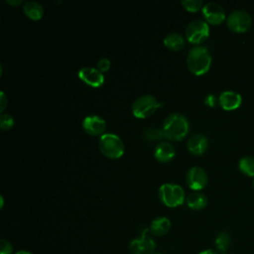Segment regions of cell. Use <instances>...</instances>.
Instances as JSON below:
<instances>
[{"label":"cell","mask_w":254,"mask_h":254,"mask_svg":"<svg viewBox=\"0 0 254 254\" xmlns=\"http://www.w3.org/2000/svg\"><path fill=\"white\" fill-rule=\"evenodd\" d=\"M160 106L161 103L155 96L151 94H145L138 97L133 102L132 113L137 118H146L152 115Z\"/></svg>","instance_id":"5b68a950"},{"label":"cell","mask_w":254,"mask_h":254,"mask_svg":"<svg viewBox=\"0 0 254 254\" xmlns=\"http://www.w3.org/2000/svg\"><path fill=\"white\" fill-rule=\"evenodd\" d=\"M171 228V221L165 216H160L152 220L149 231L155 236H163L169 232Z\"/></svg>","instance_id":"2e32d148"},{"label":"cell","mask_w":254,"mask_h":254,"mask_svg":"<svg viewBox=\"0 0 254 254\" xmlns=\"http://www.w3.org/2000/svg\"><path fill=\"white\" fill-rule=\"evenodd\" d=\"M198 254H217L215 251L211 250V249H206V250H203L201 252H199Z\"/></svg>","instance_id":"f1b7e54d"},{"label":"cell","mask_w":254,"mask_h":254,"mask_svg":"<svg viewBox=\"0 0 254 254\" xmlns=\"http://www.w3.org/2000/svg\"><path fill=\"white\" fill-rule=\"evenodd\" d=\"M207 174L198 166L191 167L186 176V182L190 189L193 190H200L207 185Z\"/></svg>","instance_id":"9c48e42d"},{"label":"cell","mask_w":254,"mask_h":254,"mask_svg":"<svg viewBox=\"0 0 254 254\" xmlns=\"http://www.w3.org/2000/svg\"><path fill=\"white\" fill-rule=\"evenodd\" d=\"M211 64V56L208 50L202 46L191 48L187 57V65L190 72L201 75L208 71Z\"/></svg>","instance_id":"6da1fadb"},{"label":"cell","mask_w":254,"mask_h":254,"mask_svg":"<svg viewBox=\"0 0 254 254\" xmlns=\"http://www.w3.org/2000/svg\"><path fill=\"white\" fill-rule=\"evenodd\" d=\"M25 15L32 20H40L44 15L42 5L36 1H27L23 6Z\"/></svg>","instance_id":"ac0fdd59"},{"label":"cell","mask_w":254,"mask_h":254,"mask_svg":"<svg viewBox=\"0 0 254 254\" xmlns=\"http://www.w3.org/2000/svg\"><path fill=\"white\" fill-rule=\"evenodd\" d=\"M7 103H8V98L5 95L4 91H1L0 92V109H1V111H3L5 109Z\"/></svg>","instance_id":"83f0119b"},{"label":"cell","mask_w":254,"mask_h":254,"mask_svg":"<svg viewBox=\"0 0 254 254\" xmlns=\"http://www.w3.org/2000/svg\"><path fill=\"white\" fill-rule=\"evenodd\" d=\"M158 193L160 200L169 207H177L185 201V191L177 184H163Z\"/></svg>","instance_id":"277c9868"},{"label":"cell","mask_w":254,"mask_h":254,"mask_svg":"<svg viewBox=\"0 0 254 254\" xmlns=\"http://www.w3.org/2000/svg\"><path fill=\"white\" fill-rule=\"evenodd\" d=\"M189 128L190 124L186 116L181 113H171L166 117L162 129L165 137L170 140L180 141L186 137Z\"/></svg>","instance_id":"7a4b0ae2"},{"label":"cell","mask_w":254,"mask_h":254,"mask_svg":"<svg viewBox=\"0 0 254 254\" xmlns=\"http://www.w3.org/2000/svg\"><path fill=\"white\" fill-rule=\"evenodd\" d=\"M252 24V18L244 10H234L226 18V25L229 30L235 33L246 32Z\"/></svg>","instance_id":"52a82bcc"},{"label":"cell","mask_w":254,"mask_h":254,"mask_svg":"<svg viewBox=\"0 0 254 254\" xmlns=\"http://www.w3.org/2000/svg\"><path fill=\"white\" fill-rule=\"evenodd\" d=\"M105 127L106 123L104 119L98 115H88L82 121L83 130L91 136L102 134Z\"/></svg>","instance_id":"7c38bea8"},{"label":"cell","mask_w":254,"mask_h":254,"mask_svg":"<svg viewBox=\"0 0 254 254\" xmlns=\"http://www.w3.org/2000/svg\"><path fill=\"white\" fill-rule=\"evenodd\" d=\"M208 146V140L207 138L202 135V134H193L191 135L188 142H187V147L188 150L193 154V155H202Z\"/></svg>","instance_id":"5bb4252c"},{"label":"cell","mask_w":254,"mask_h":254,"mask_svg":"<svg viewBox=\"0 0 254 254\" xmlns=\"http://www.w3.org/2000/svg\"><path fill=\"white\" fill-rule=\"evenodd\" d=\"M144 136L148 140H159V139L165 137L163 129H158V128H149L144 133Z\"/></svg>","instance_id":"603a6c76"},{"label":"cell","mask_w":254,"mask_h":254,"mask_svg":"<svg viewBox=\"0 0 254 254\" xmlns=\"http://www.w3.org/2000/svg\"><path fill=\"white\" fill-rule=\"evenodd\" d=\"M242 102L241 95L233 90H225L220 93L218 103L224 110H234L240 106Z\"/></svg>","instance_id":"4fadbf2b"},{"label":"cell","mask_w":254,"mask_h":254,"mask_svg":"<svg viewBox=\"0 0 254 254\" xmlns=\"http://www.w3.org/2000/svg\"><path fill=\"white\" fill-rule=\"evenodd\" d=\"M218 101V98H216L213 94H208L204 98V103L210 107H214Z\"/></svg>","instance_id":"4316f807"},{"label":"cell","mask_w":254,"mask_h":254,"mask_svg":"<svg viewBox=\"0 0 254 254\" xmlns=\"http://www.w3.org/2000/svg\"><path fill=\"white\" fill-rule=\"evenodd\" d=\"M185 34L190 43L200 44L208 38L209 27L206 22L196 19L188 24Z\"/></svg>","instance_id":"8992f818"},{"label":"cell","mask_w":254,"mask_h":254,"mask_svg":"<svg viewBox=\"0 0 254 254\" xmlns=\"http://www.w3.org/2000/svg\"><path fill=\"white\" fill-rule=\"evenodd\" d=\"M110 68V61L108 59L102 58L97 62V69H99L101 72L107 71Z\"/></svg>","instance_id":"484cf974"},{"label":"cell","mask_w":254,"mask_h":254,"mask_svg":"<svg viewBox=\"0 0 254 254\" xmlns=\"http://www.w3.org/2000/svg\"><path fill=\"white\" fill-rule=\"evenodd\" d=\"M98 146L100 152L109 159H118L124 154V144L116 134H102L99 138Z\"/></svg>","instance_id":"3957f363"},{"label":"cell","mask_w":254,"mask_h":254,"mask_svg":"<svg viewBox=\"0 0 254 254\" xmlns=\"http://www.w3.org/2000/svg\"><path fill=\"white\" fill-rule=\"evenodd\" d=\"M181 3L185 9L190 12H196L203 7L202 0H183Z\"/></svg>","instance_id":"7402d4cb"},{"label":"cell","mask_w":254,"mask_h":254,"mask_svg":"<svg viewBox=\"0 0 254 254\" xmlns=\"http://www.w3.org/2000/svg\"><path fill=\"white\" fill-rule=\"evenodd\" d=\"M202 14L207 23L219 25L225 20V12L221 5L216 2H208L202 7Z\"/></svg>","instance_id":"30bf717a"},{"label":"cell","mask_w":254,"mask_h":254,"mask_svg":"<svg viewBox=\"0 0 254 254\" xmlns=\"http://www.w3.org/2000/svg\"><path fill=\"white\" fill-rule=\"evenodd\" d=\"M239 170L248 177H254V158L251 156H244L238 162Z\"/></svg>","instance_id":"44dd1931"},{"label":"cell","mask_w":254,"mask_h":254,"mask_svg":"<svg viewBox=\"0 0 254 254\" xmlns=\"http://www.w3.org/2000/svg\"><path fill=\"white\" fill-rule=\"evenodd\" d=\"M0 125H1V129H3V130L10 129L14 125L13 117L8 113L1 114V116H0Z\"/></svg>","instance_id":"cb8c5ba5"},{"label":"cell","mask_w":254,"mask_h":254,"mask_svg":"<svg viewBox=\"0 0 254 254\" xmlns=\"http://www.w3.org/2000/svg\"><path fill=\"white\" fill-rule=\"evenodd\" d=\"M187 204L193 210H200L206 206L207 198L203 193L199 191H193L187 196Z\"/></svg>","instance_id":"e0dca14e"},{"label":"cell","mask_w":254,"mask_h":254,"mask_svg":"<svg viewBox=\"0 0 254 254\" xmlns=\"http://www.w3.org/2000/svg\"><path fill=\"white\" fill-rule=\"evenodd\" d=\"M176 155V149L173 144L168 142H161L159 143L154 151L155 158L160 162H169L171 161Z\"/></svg>","instance_id":"9a60e30c"},{"label":"cell","mask_w":254,"mask_h":254,"mask_svg":"<svg viewBox=\"0 0 254 254\" xmlns=\"http://www.w3.org/2000/svg\"><path fill=\"white\" fill-rule=\"evenodd\" d=\"M164 45L172 51H180L185 47V39L179 33H170L164 38Z\"/></svg>","instance_id":"d6986e66"},{"label":"cell","mask_w":254,"mask_h":254,"mask_svg":"<svg viewBox=\"0 0 254 254\" xmlns=\"http://www.w3.org/2000/svg\"><path fill=\"white\" fill-rule=\"evenodd\" d=\"M156 250V242L148 235V229H144L139 237L131 240L129 244L130 254H153Z\"/></svg>","instance_id":"ba28073f"},{"label":"cell","mask_w":254,"mask_h":254,"mask_svg":"<svg viewBox=\"0 0 254 254\" xmlns=\"http://www.w3.org/2000/svg\"><path fill=\"white\" fill-rule=\"evenodd\" d=\"M15 254H32L31 252L27 251V250H19L18 252H16Z\"/></svg>","instance_id":"4dcf8cb0"},{"label":"cell","mask_w":254,"mask_h":254,"mask_svg":"<svg viewBox=\"0 0 254 254\" xmlns=\"http://www.w3.org/2000/svg\"><path fill=\"white\" fill-rule=\"evenodd\" d=\"M7 3L9 4H12V5H19L22 3L21 0H18V1H11V0H7Z\"/></svg>","instance_id":"f546056e"},{"label":"cell","mask_w":254,"mask_h":254,"mask_svg":"<svg viewBox=\"0 0 254 254\" xmlns=\"http://www.w3.org/2000/svg\"><path fill=\"white\" fill-rule=\"evenodd\" d=\"M230 244H231V237L228 232L221 231L217 234V236L215 238V246H216V249L220 253L224 254L227 251V249L229 248Z\"/></svg>","instance_id":"ffe728a7"},{"label":"cell","mask_w":254,"mask_h":254,"mask_svg":"<svg viewBox=\"0 0 254 254\" xmlns=\"http://www.w3.org/2000/svg\"><path fill=\"white\" fill-rule=\"evenodd\" d=\"M158 254H162V253H158Z\"/></svg>","instance_id":"1f68e13d"},{"label":"cell","mask_w":254,"mask_h":254,"mask_svg":"<svg viewBox=\"0 0 254 254\" xmlns=\"http://www.w3.org/2000/svg\"><path fill=\"white\" fill-rule=\"evenodd\" d=\"M77 75L79 79H81L83 82H85L86 84L92 87H99L104 82L103 73L95 67H90V66L81 67L78 70Z\"/></svg>","instance_id":"8fae6325"},{"label":"cell","mask_w":254,"mask_h":254,"mask_svg":"<svg viewBox=\"0 0 254 254\" xmlns=\"http://www.w3.org/2000/svg\"><path fill=\"white\" fill-rule=\"evenodd\" d=\"M12 253H13L12 244L6 239H1L0 240V254H12Z\"/></svg>","instance_id":"d4e9b609"}]
</instances>
